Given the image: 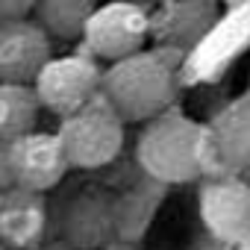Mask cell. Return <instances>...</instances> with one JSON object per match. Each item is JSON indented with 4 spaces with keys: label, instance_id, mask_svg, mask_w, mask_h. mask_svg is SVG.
<instances>
[{
    "label": "cell",
    "instance_id": "cell-10",
    "mask_svg": "<svg viewBox=\"0 0 250 250\" xmlns=\"http://www.w3.org/2000/svg\"><path fill=\"white\" fill-rule=\"evenodd\" d=\"M218 18H221V6L215 0H168V3H159L156 15H150L153 42L159 47L186 53L209 36Z\"/></svg>",
    "mask_w": 250,
    "mask_h": 250
},
{
    "label": "cell",
    "instance_id": "cell-16",
    "mask_svg": "<svg viewBox=\"0 0 250 250\" xmlns=\"http://www.w3.org/2000/svg\"><path fill=\"white\" fill-rule=\"evenodd\" d=\"M36 12V0H0V21H21Z\"/></svg>",
    "mask_w": 250,
    "mask_h": 250
},
{
    "label": "cell",
    "instance_id": "cell-1",
    "mask_svg": "<svg viewBox=\"0 0 250 250\" xmlns=\"http://www.w3.org/2000/svg\"><path fill=\"white\" fill-rule=\"evenodd\" d=\"M183 53L171 47H145L103 71V97L127 124H147L174 106Z\"/></svg>",
    "mask_w": 250,
    "mask_h": 250
},
{
    "label": "cell",
    "instance_id": "cell-11",
    "mask_svg": "<svg viewBox=\"0 0 250 250\" xmlns=\"http://www.w3.org/2000/svg\"><path fill=\"white\" fill-rule=\"evenodd\" d=\"M59 235L74 250H94L115 238V200L100 191L74 194L59 218Z\"/></svg>",
    "mask_w": 250,
    "mask_h": 250
},
{
    "label": "cell",
    "instance_id": "cell-12",
    "mask_svg": "<svg viewBox=\"0 0 250 250\" xmlns=\"http://www.w3.org/2000/svg\"><path fill=\"white\" fill-rule=\"evenodd\" d=\"M47 224V203L42 191L24 186L0 188V244L3 247H33L39 244Z\"/></svg>",
    "mask_w": 250,
    "mask_h": 250
},
{
    "label": "cell",
    "instance_id": "cell-2",
    "mask_svg": "<svg viewBox=\"0 0 250 250\" xmlns=\"http://www.w3.org/2000/svg\"><path fill=\"white\" fill-rule=\"evenodd\" d=\"M136 159L142 171L162 183L180 186L197 180L203 168V124L191 121L183 109L171 106L150 118L136 142Z\"/></svg>",
    "mask_w": 250,
    "mask_h": 250
},
{
    "label": "cell",
    "instance_id": "cell-9",
    "mask_svg": "<svg viewBox=\"0 0 250 250\" xmlns=\"http://www.w3.org/2000/svg\"><path fill=\"white\" fill-rule=\"evenodd\" d=\"M50 59V36L36 18L0 21V83H33Z\"/></svg>",
    "mask_w": 250,
    "mask_h": 250
},
{
    "label": "cell",
    "instance_id": "cell-19",
    "mask_svg": "<svg viewBox=\"0 0 250 250\" xmlns=\"http://www.w3.org/2000/svg\"><path fill=\"white\" fill-rule=\"evenodd\" d=\"M227 6H244V3H250V0H224Z\"/></svg>",
    "mask_w": 250,
    "mask_h": 250
},
{
    "label": "cell",
    "instance_id": "cell-7",
    "mask_svg": "<svg viewBox=\"0 0 250 250\" xmlns=\"http://www.w3.org/2000/svg\"><path fill=\"white\" fill-rule=\"evenodd\" d=\"M203 168L221 177L250 171V94L227 103L203 127Z\"/></svg>",
    "mask_w": 250,
    "mask_h": 250
},
{
    "label": "cell",
    "instance_id": "cell-21",
    "mask_svg": "<svg viewBox=\"0 0 250 250\" xmlns=\"http://www.w3.org/2000/svg\"><path fill=\"white\" fill-rule=\"evenodd\" d=\"M156 3H168V0H156Z\"/></svg>",
    "mask_w": 250,
    "mask_h": 250
},
{
    "label": "cell",
    "instance_id": "cell-3",
    "mask_svg": "<svg viewBox=\"0 0 250 250\" xmlns=\"http://www.w3.org/2000/svg\"><path fill=\"white\" fill-rule=\"evenodd\" d=\"M124 139H127V121L103 97V91L59 124V142L71 168L77 171H97L115 162L124 150Z\"/></svg>",
    "mask_w": 250,
    "mask_h": 250
},
{
    "label": "cell",
    "instance_id": "cell-17",
    "mask_svg": "<svg viewBox=\"0 0 250 250\" xmlns=\"http://www.w3.org/2000/svg\"><path fill=\"white\" fill-rule=\"evenodd\" d=\"M109 250H142V247L130 244V241H115V244H109Z\"/></svg>",
    "mask_w": 250,
    "mask_h": 250
},
{
    "label": "cell",
    "instance_id": "cell-5",
    "mask_svg": "<svg viewBox=\"0 0 250 250\" xmlns=\"http://www.w3.org/2000/svg\"><path fill=\"white\" fill-rule=\"evenodd\" d=\"M33 88L39 94V103L44 112L56 115L59 121L83 109L88 100H94L103 88V68L91 53H65L50 56L47 65L33 80Z\"/></svg>",
    "mask_w": 250,
    "mask_h": 250
},
{
    "label": "cell",
    "instance_id": "cell-4",
    "mask_svg": "<svg viewBox=\"0 0 250 250\" xmlns=\"http://www.w3.org/2000/svg\"><path fill=\"white\" fill-rule=\"evenodd\" d=\"M153 39V21L145 6L133 0H106L100 3L83 33V47L100 62L127 59Z\"/></svg>",
    "mask_w": 250,
    "mask_h": 250
},
{
    "label": "cell",
    "instance_id": "cell-14",
    "mask_svg": "<svg viewBox=\"0 0 250 250\" xmlns=\"http://www.w3.org/2000/svg\"><path fill=\"white\" fill-rule=\"evenodd\" d=\"M97 6V0H36L33 15L50 39L83 42V33Z\"/></svg>",
    "mask_w": 250,
    "mask_h": 250
},
{
    "label": "cell",
    "instance_id": "cell-20",
    "mask_svg": "<svg viewBox=\"0 0 250 250\" xmlns=\"http://www.w3.org/2000/svg\"><path fill=\"white\" fill-rule=\"evenodd\" d=\"M235 250H250V235H247V238H244L241 244H235Z\"/></svg>",
    "mask_w": 250,
    "mask_h": 250
},
{
    "label": "cell",
    "instance_id": "cell-8",
    "mask_svg": "<svg viewBox=\"0 0 250 250\" xmlns=\"http://www.w3.org/2000/svg\"><path fill=\"white\" fill-rule=\"evenodd\" d=\"M200 218L218 241L241 244L250 235V186L238 177H215L203 183Z\"/></svg>",
    "mask_w": 250,
    "mask_h": 250
},
{
    "label": "cell",
    "instance_id": "cell-13",
    "mask_svg": "<svg viewBox=\"0 0 250 250\" xmlns=\"http://www.w3.org/2000/svg\"><path fill=\"white\" fill-rule=\"evenodd\" d=\"M39 94L33 83H0V145H9L39 124Z\"/></svg>",
    "mask_w": 250,
    "mask_h": 250
},
{
    "label": "cell",
    "instance_id": "cell-6",
    "mask_svg": "<svg viewBox=\"0 0 250 250\" xmlns=\"http://www.w3.org/2000/svg\"><path fill=\"white\" fill-rule=\"evenodd\" d=\"M6 153V174L9 186H24L33 191H50L56 188L65 174L71 171L68 153L59 142V133L33 130L3 147Z\"/></svg>",
    "mask_w": 250,
    "mask_h": 250
},
{
    "label": "cell",
    "instance_id": "cell-18",
    "mask_svg": "<svg viewBox=\"0 0 250 250\" xmlns=\"http://www.w3.org/2000/svg\"><path fill=\"white\" fill-rule=\"evenodd\" d=\"M39 250H74V247H68L65 241H53V244H44V247H39Z\"/></svg>",
    "mask_w": 250,
    "mask_h": 250
},
{
    "label": "cell",
    "instance_id": "cell-15",
    "mask_svg": "<svg viewBox=\"0 0 250 250\" xmlns=\"http://www.w3.org/2000/svg\"><path fill=\"white\" fill-rule=\"evenodd\" d=\"M159 186L162 183L153 180V186H136L133 191L115 197V238L118 241L136 244L147 232V227L156 215L159 197H162Z\"/></svg>",
    "mask_w": 250,
    "mask_h": 250
}]
</instances>
